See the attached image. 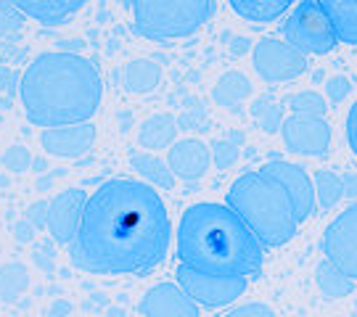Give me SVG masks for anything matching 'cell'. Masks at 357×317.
<instances>
[{"label":"cell","mask_w":357,"mask_h":317,"mask_svg":"<svg viewBox=\"0 0 357 317\" xmlns=\"http://www.w3.org/2000/svg\"><path fill=\"white\" fill-rule=\"evenodd\" d=\"M162 82V66L151 59H135L122 69V88L130 95H146Z\"/></svg>","instance_id":"17"},{"label":"cell","mask_w":357,"mask_h":317,"mask_svg":"<svg viewBox=\"0 0 357 317\" xmlns=\"http://www.w3.org/2000/svg\"><path fill=\"white\" fill-rule=\"evenodd\" d=\"M175 138H178V125H175V119L169 114H153L138 130V143H141L146 151L172 148Z\"/></svg>","instance_id":"18"},{"label":"cell","mask_w":357,"mask_h":317,"mask_svg":"<svg viewBox=\"0 0 357 317\" xmlns=\"http://www.w3.org/2000/svg\"><path fill=\"white\" fill-rule=\"evenodd\" d=\"M13 8L40 22V24L56 26L66 22L72 13L79 11L82 0H19V3H13Z\"/></svg>","instance_id":"16"},{"label":"cell","mask_w":357,"mask_h":317,"mask_svg":"<svg viewBox=\"0 0 357 317\" xmlns=\"http://www.w3.org/2000/svg\"><path fill=\"white\" fill-rule=\"evenodd\" d=\"M315 190H318V206L323 212H331L344 199V180L331 169H320L315 175Z\"/></svg>","instance_id":"24"},{"label":"cell","mask_w":357,"mask_h":317,"mask_svg":"<svg viewBox=\"0 0 357 317\" xmlns=\"http://www.w3.org/2000/svg\"><path fill=\"white\" fill-rule=\"evenodd\" d=\"M252 114H255L257 125L262 127L265 132H275V130H281V127H283L281 109H278L273 101H255V106H252Z\"/></svg>","instance_id":"27"},{"label":"cell","mask_w":357,"mask_h":317,"mask_svg":"<svg viewBox=\"0 0 357 317\" xmlns=\"http://www.w3.org/2000/svg\"><path fill=\"white\" fill-rule=\"evenodd\" d=\"M85 203H88V193L82 188H66L59 196H53L51 203L45 206V225L51 230L53 241L75 243Z\"/></svg>","instance_id":"10"},{"label":"cell","mask_w":357,"mask_h":317,"mask_svg":"<svg viewBox=\"0 0 357 317\" xmlns=\"http://www.w3.org/2000/svg\"><path fill=\"white\" fill-rule=\"evenodd\" d=\"M289 109L294 111V116H320L323 119L328 111V101L315 90H302L289 98Z\"/></svg>","instance_id":"26"},{"label":"cell","mask_w":357,"mask_h":317,"mask_svg":"<svg viewBox=\"0 0 357 317\" xmlns=\"http://www.w3.org/2000/svg\"><path fill=\"white\" fill-rule=\"evenodd\" d=\"M323 254L342 272L357 280V203L344 209L323 233Z\"/></svg>","instance_id":"9"},{"label":"cell","mask_w":357,"mask_h":317,"mask_svg":"<svg viewBox=\"0 0 357 317\" xmlns=\"http://www.w3.org/2000/svg\"><path fill=\"white\" fill-rule=\"evenodd\" d=\"M249 95H252V82L241 72H225L215 82V90H212V98L222 109H238Z\"/></svg>","instance_id":"21"},{"label":"cell","mask_w":357,"mask_h":317,"mask_svg":"<svg viewBox=\"0 0 357 317\" xmlns=\"http://www.w3.org/2000/svg\"><path fill=\"white\" fill-rule=\"evenodd\" d=\"M212 159L220 169H228L236 159H238V143H230V140H217L212 146Z\"/></svg>","instance_id":"28"},{"label":"cell","mask_w":357,"mask_h":317,"mask_svg":"<svg viewBox=\"0 0 357 317\" xmlns=\"http://www.w3.org/2000/svg\"><path fill=\"white\" fill-rule=\"evenodd\" d=\"M3 164L8 167L11 172H26L29 164H32V156L24 146H11L8 151L3 153Z\"/></svg>","instance_id":"29"},{"label":"cell","mask_w":357,"mask_h":317,"mask_svg":"<svg viewBox=\"0 0 357 317\" xmlns=\"http://www.w3.org/2000/svg\"><path fill=\"white\" fill-rule=\"evenodd\" d=\"M222 317H275V312L268 304H262V302H249V304L233 307Z\"/></svg>","instance_id":"31"},{"label":"cell","mask_w":357,"mask_h":317,"mask_svg":"<svg viewBox=\"0 0 357 317\" xmlns=\"http://www.w3.org/2000/svg\"><path fill=\"white\" fill-rule=\"evenodd\" d=\"M212 164V151L204 140L183 138L175 140L167 151V167L172 169L175 180H202Z\"/></svg>","instance_id":"15"},{"label":"cell","mask_w":357,"mask_h":317,"mask_svg":"<svg viewBox=\"0 0 357 317\" xmlns=\"http://www.w3.org/2000/svg\"><path fill=\"white\" fill-rule=\"evenodd\" d=\"M230 8L252 24H270L291 8V0H230Z\"/></svg>","instance_id":"20"},{"label":"cell","mask_w":357,"mask_h":317,"mask_svg":"<svg viewBox=\"0 0 357 317\" xmlns=\"http://www.w3.org/2000/svg\"><path fill=\"white\" fill-rule=\"evenodd\" d=\"M315 283H318V288L328 299H344L349 293L355 291V280L349 278L347 272H342L339 267L328 262V259H323L318 267H315Z\"/></svg>","instance_id":"23"},{"label":"cell","mask_w":357,"mask_h":317,"mask_svg":"<svg viewBox=\"0 0 357 317\" xmlns=\"http://www.w3.org/2000/svg\"><path fill=\"white\" fill-rule=\"evenodd\" d=\"M130 162H132V169L146 180V185H159L167 190L175 188V175L167 167L165 159H159L153 153H132Z\"/></svg>","instance_id":"22"},{"label":"cell","mask_w":357,"mask_h":317,"mask_svg":"<svg viewBox=\"0 0 357 317\" xmlns=\"http://www.w3.org/2000/svg\"><path fill=\"white\" fill-rule=\"evenodd\" d=\"M352 93V82L344 75H336L331 79H326V95L331 103H342Z\"/></svg>","instance_id":"30"},{"label":"cell","mask_w":357,"mask_h":317,"mask_svg":"<svg viewBox=\"0 0 357 317\" xmlns=\"http://www.w3.org/2000/svg\"><path fill=\"white\" fill-rule=\"evenodd\" d=\"M228 206L262 249H281L296 235V212L281 183L265 172H243L228 190Z\"/></svg>","instance_id":"4"},{"label":"cell","mask_w":357,"mask_h":317,"mask_svg":"<svg viewBox=\"0 0 357 317\" xmlns=\"http://www.w3.org/2000/svg\"><path fill=\"white\" fill-rule=\"evenodd\" d=\"M283 40L305 56H328L336 48V29L320 0H302L294 6L281 26Z\"/></svg>","instance_id":"6"},{"label":"cell","mask_w":357,"mask_h":317,"mask_svg":"<svg viewBox=\"0 0 357 317\" xmlns=\"http://www.w3.org/2000/svg\"><path fill=\"white\" fill-rule=\"evenodd\" d=\"M215 8L212 0H138L132 3V26L149 40L188 38L212 19Z\"/></svg>","instance_id":"5"},{"label":"cell","mask_w":357,"mask_h":317,"mask_svg":"<svg viewBox=\"0 0 357 317\" xmlns=\"http://www.w3.org/2000/svg\"><path fill=\"white\" fill-rule=\"evenodd\" d=\"M180 267L215 278H255L262 270V246L228 203H191L175 235Z\"/></svg>","instance_id":"3"},{"label":"cell","mask_w":357,"mask_h":317,"mask_svg":"<svg viewBox=\"0 0 357 317\" xmlns=\"http://www.w3.org/2000/svg\"><path fill=\"white\" fill-rule=\"evenodd\" d=\"M143 317H202V309L178 283H156L141 296Z\"/></svg>","instance_id":"13"},{"label":"cell","mask_w":357,"mask_h":317,"mask_svg":"<svg viewBox=\"0 0 357 317\" xmlns=\"http://www.w3.org/2000/svg\"><path fill=\"white\" fill-rule=\"evenodd\" d=\"M259 172H265L275 183H281L283 190L291 199L294 212H296L299 222H305L307 217L312 215V209H315V188H312V180H310V175H307L302 167L275 159V162H268Z\"/></svg>","instance_id":"12"},{"label":"cell","mask_w":357,"mask_h":317,"mask_svg":"<svg viewBox=\"0 0 357 317\" xmlns=\"http://www.w3.org/2000/svg\"><path fill=\"white\" fill-rule=\"evenodd\" d=\"M255 72L265 82H289L307 72V56L291 48L283 38H265L255 48Z\"/></svg>","instance_id":"7"},{"label":"cell","mask_w":357,"mask_h":317,"mask_svg":"<svg viewBox=\"0 0 357 317\" xmlns=\"http://www.w3.org/2000/svg\"><path fill=\"white\" fill-rule=\"evenodd\" d=\"M169 243L162 196L143 180L112 178L88 196L72 259L96 275H146L165 262Z\"/></svg>","instance_id":"1"},{"label":"cell","mask_w":357,"mask_h":317,"mask_svg":"<svg viewBox=\"0 0 357 317\" xmlns=\"http://www.w3.org/2000/svg\"><path fill=\"white\" fill-rule=\"evenodd\" d=\"M344 199H357V175H344Z\"/></svg>","instance_id":"33"},{"label":"cell","mask_w":357,"mask_h":317,"mask_svg":"<svg viewBox=\"0 0 357 317\" xmlns=\"http://www.w3.org/2000/svg\"><path fill=\"white\" fill-rule=\"evenodd\" d=\"M178 286L191 296L199 307H228L233 304L249 286L246 278H215V275H202L188 267H178Z\"/></svg>","instance_id":"8"},{"label":"cell","mask_w":357,"mask_h":317,"mask_svg":"<svg viewBox=\"0 0 357 317\" xmlns=\"http://www.w3.org/2000/svg\"><path fill=\"white\" fill-rule=\"evenodd\" d=\"M323 11L328 13L336 38L357 45V0H323Z\"/></svg>","instance_id":"19"},{"label":"cell","mask_w":357,"mask_h":317,"mask_svg":"<svg viewBox=\"0 0 357 317\" xmlns=\"http://www.w3.org/2000/svg\"><path fill=\"white\" fill-rule=\"evenodd\" d=\"M347 143H349V148L355 151L357 156V101L352 103V109H349V114H347Z\"/></svg>","instance_id":"32"},{"label":"cell","mask_w":357,"mask_h":317,"mask_svg":"<svg viewBox=\"0 0 357 317\" xmlns=\"http://www.w3.org/2000/svg\"><path fill=\"white\" fill-rule=\"evenodd\" d=\"M26 286H29V272L24 265L11 262V265L0 267V299L13 302L26 291Z\"/></svg>","instance_id":"25"},{"label":"cell","mask_w":357,"mask_h":317,"mask_svg":"<svg viewBox=\"0 0 357 317\" xmlns=\"http://www.w3.org/2000/svg\"><path fill=\"white\" fill-rule=\"evenodd\" d=\"M101 98L103 79L96 63L77 53H40L19 79L22 109L43 130L90 122Z\"/></svg>","instance_id":"2"},{"label":"cell","mask_w":357,"mask_h":317,"mask_svg":"<svg viewBox=\"0 0 357 317\" xmlns=\"http://www.w3.org/2000/svg\"><path fill=\"white\" fill-rule=\"evenodd\" d=\"M40 143L43 148L59 156V159H77L82 153H88L96 143V127L93 122H82V125H64L51 127L40 132Z\"/></svg>","instance_id":"14"},{"label":"cell","mask_w":357,"mask_h":317,"mask_svg":"<svg viewBox=\"0 0 357 317\" xmlns=\"http://www.w3.org/2000/svg\"><path fill=\"white\" fill-rule=\"evenodd\" d=\"M281 132L283 146L302 156H326L331 148V125L320 116H289Z\"/></svg>","instance_id":"11"}]
</instances>
